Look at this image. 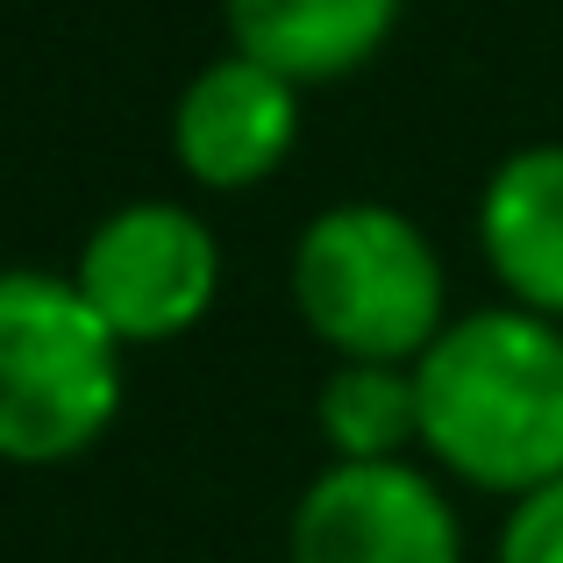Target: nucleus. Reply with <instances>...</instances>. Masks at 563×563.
<instances>
[{"instance_id":"1","label":"nucleus","mask_w":563,"mask_h":563,"mask_svg":"<svg viewBox=\"0 0 563 563\" xmlns=\"http://www.w3.org/2000/svg\"><path fill=\"white\" fill-rule=\"evenodd\" d=\"M421 450L478 493L521 499L563 478V321L478 307L413 364Z\"/></svg>"},{"instance_id":"2","label":"nucleus","mask_w":563,"mask_h":563,"mask_svg":"<svg viewBox=\"0 0 563 563\" xmlns=\"http://www.w3.org/2000/svg\"><path fill=\"white\" fill-rule=\"evenodd\" d=\"M292 307L335 364H421L450 329L442 257L385 200H335L292 243Z\"/></svg>"},{"instance_id":"3","label":"nucleus","mask_w":563,"mask_h":563,"mask_svg":"<svg viewBox=\"0 0 563 563\" xmlns=\"http://www.w3.org/2000/svg\"><path fill=\"white\" fill-rule=\"evenodd\" d=\"M122 413V343L57 272H0V464L86 456Z\"/></svg>"},{"instance_id":"4","label":"nucleus","mask_w":563,"mask_h":563,"mask_svg":"<svg viewBox=\"0 0 563 563\" xmlns=\"http://www.w3.org/2000/svg\"><path fill=\"white\" fill-rule=\"evenodd\" d=\"M71 286L114 343H172L200 329L221 292V243L179 200H129L86 229Z\"/></svg>"},{"instance_id":"5","label":"nucleus","mask_w":563,"mask_h":563,"mask_svg":"<svg viewBox=\"0 0 563 563\" xmlns=\"http://www.w3.org/2000/svg\"><path fill=\"white\" fill-rule=\"evenodd\" d=\"M292 563H464L450 499L428 471L399 464H329L300 493L286 528Z\"/></svg>"},{"instance_id":"6","label":"nucleus","mask_w":563,"mask_h":563,"mask_svg":"<svg viewBox=\"0 0 563 563\" xmlns=\"http://www.w3.org/2000/svg\"><path fill=\"white\" fill-rule=\"evenodd\" d=\"M292 143H300V86L243 51L200 65L172 108V157L207 192L264 186L292 157Z\"/></svg>"},{"instance_id":"7","label":"nucleus","mask_w":563,"mask_h":563,"mask_svg":"<svg viewBox=\"0 0 563 563\" xmlns=\"http://www.w3.org/2000/svg\"><path fill=\"white\" fill-rule=\"evenodd\" d=\"M478 250L507 307L563 321V143H521L485 172Z\"/></svg>"},{"instance_id":"8","label":"nucleus","mask_w":563,"mask_h":563,"mask_svg":"<svg viewBox=\"0 0 563 563\" xmlns=\"http://www.w3.org/2000/svg\"><path fill=\"white\" fill-rule=\"evenodd\" d=\"M407 0H221L229 43L292 86H329L364 71L393 43Z\"/></svg>"},{"instance_id":"9","label":"nucleus","mask_w":563,"mask_h":563,"mask_svg":"<svg viewBox=\"0 0 563 563\" xmlns=\"http://www.w3.org/2000/svg\"><path fill=\"white\" fill-rule=\"evenodd\" d=\"M321 442L335 464H399L421 442V393L413 364H335L314 399Z\"/></svg>"},{"instance_id":"10","label":"nucleus","mask_w":563,"mask_h":563,"mask_svg":"<svg viewBox=\"0 0 563 563\" xmlns=\"http://www.w3.org/2000/svg\"><path fill=\"white\" fill-rule=\"evenodd\" d=\"M499 563H563V478L536 485L499 521Z\"/></svg>"}]
</instances>
